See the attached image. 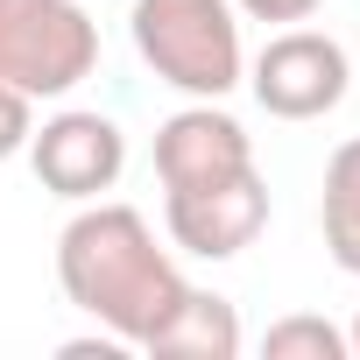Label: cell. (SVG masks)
I'll return each mask as SVG.
<instances>
[{"label": "cell", "mask_w": 360, "mask_h": 360, "mask_svg": "<svg viewBox=\"0 0 360 360\" xmlns=\"http://www.w3.org/2000/svg\"><path fill=\"white\" fill-rule=\"evenodd\" d=\"M57 283L85 318H99L134 353L169 325V311L191 290L176 276L169 248H155V233H148V219L134 205H92V198L57 233Z\"/></svg>", "instance_id": "obj_1"}, {"label": "cell", "mask_w": 360, "mask_h": 360, "mask_svg": "<svg viewBox=\"0 0 360 360\" xmlns=\"http://www.w3.org/2000/svg\"><path fill=\"white\" fill-rule=\"evenodd\" d=\"M134 50L141 64L191 92V99H226L240 85V22L233 0H134Z\"/></svg>", "instance_id": "obj_2"}, {"label": "cell", "mask_w": 360, "mask_h": 360, "mask_svg": "<svg viewBox=\"0 0 360 360\" xmlns=\"http://www.w3.org/2000/svg\"><path fill=\"white\" fill-rule=\"evenodd\" d=\"M99 29L78 0H0V85L29 99H64L92 78Z\"/></svg>", "instance_id": "obj_3"}, {"label": "cell", "mask_w": 360, "mask_h": 360, "mask_svg": "<svg viewBox=\"0 0 360 360\" xmlns=\"http://www.w3.org/2000/svg\"><path fill=\"white\" fill-rule=\"evenodd\" d=\"M162 219H169V240L184 255L233 262L269 226V184H262V169H233V176H212V184L162 191Z\"/></svg>", "instance_id": "obj_4"}, {"label": "cell", "mask_w": 360, "mask_h": 360, "mask_svg": "<svg viewBox=\"0 0 360 360\" xmlns=\"http://www.w3.org/2000/svg\"><path fill=\"white\" fill-rule=\"evenodd\" d=\"M248 85H255L262 113H276V120H325V113L346 99L353 64H346V50H339L332 36H318V29H283V36L262 43Z\"/></svg>", "instance_id": "obj_5"}, {"label": "cell", "mask_w": 360, "mask_h": 360, "mask_svg": "<svg viewBox=\"0 0 360 360\" xmlns=\"http://www.w3.org/2000/svg\"><path fill=\"white\" fill-rule=\"evenodd\" d=\"M29 162H36V176H43V191L85 205V198H99V191L120 184V169H127V134H120L106 113L71 106V113L43 120V134H29Z\"/></svg>", "instance_id": "obj_6"}, {"label": "cell", "mask_w": 360, "mask_h": 360, "mask_svg": "<svg viewBox=\"0 0 360 360\" xmlns=\"http://www.w3.org/2000/svg\"><path fill=\"white\" fill-rule=\"evenodd\" d=\"M233 169H255V141L233 113H219L212 99L169 113L155 127V176L162 191H184V184H212V176H233Z\"/></svg>", "instance_id": "obj_7"}, {"label": "cell", "mask_w": 360, "mask_h": 360, "mask_svg": "<svg viewBox=\"0 0 360 360\" xmlns=\"http://www.w3.org/2000/svg\"><path fill=\"white\" fill-rule=\"evenodd\" d=\"M141 353L148 360H233L240 353V311L212 290H184V304L169 311V325Z\"/></svg>", "instance_id": "obj_8"}, {"label": "cell", "mask_w": 360, "mask_h": 360, "mask_svg": "<svg viewBox=\"0 0 360 360\" xmlns=\"http://www.w3.org/2000/svg\"><path fill=\"white\" fill-rule=\"evenodd\" d=\"M318 226H325V255L360 276V134L332 148L325 162V198H318Z\"/></svg>", "instance_id": "obj_9"}, {"label": "cell", "mask_w": 360, "mask_h": 360, "mask_svg": "<svg viewBox=\"0 0 360 360\" xmlns=\"http://www.w3.org/2000/svg\"><path fill=\"white\" fill-rule=\"evenodd\" d=\"M262 353L269 360H346L353 339L332 325V318H276L262 332Z\"/></svg>", "instance_id": "obj_10"}, {"label": "cell", "mask_w": 360, "mask_h": 360, "mask_svg": "<svg viewBox=\"0 0 360 360\" xmlns=\"http://www.w3.org/2000/svg\"><path fill=\"white\" fill-rule=\"evenodd\" d=\"M29 134H36V113H29V92H15V85H0V162H8V155H22V148H29Z\"/></svg>", "instance_id": "obj_11"}, {"label": "cell", "mask_w": 360, "mask_h": 360, "mask_svg": "<svg viewBox=\"0 0 360 360\" xmlns=\"http://www.w3.org/2000/svg\"><path fill=\"white\" fill-rule=\"evenodd\" d=\"M233 8L255 22H304V15H318V0H233Z\"/></svg>", "instance_id": "obj_12"}, {"label": "cell", "mask_w": 360, "mask_h": 360, "mask_svg": "<svg viewBox=\"0 0 360 360\" xmlns=\"http://www.w3.org/2000/svg\"><path fill=\"white\" fill-rule=\"evenodd\" d=\"M346 339H353V353H360V318H353V332H346Z\"/></svg>", "instance_id": "obj_13"}]
</instances>
